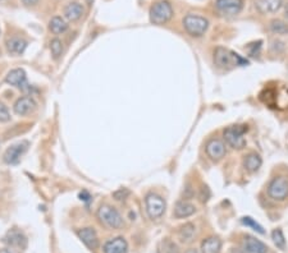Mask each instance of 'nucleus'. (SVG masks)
Segmentation results:
<instances>
[{"instance_id":"f257e3e1","label":"nucleus","mask_w":288,"mask_h":253,"mask_svg":"<svg viewBox=\"0 0 288 253\" xmlns=\"http://www.w3.org/2000/svg\"><path fill=\"white\" fill-rule=\"evenodd\" d=\"M96 216H98V220L100 221V224L104 225L108 229L117 230L121 229V227L125 225L122 215L119 214V211H118L117 209H114V207L110 206V205H102V206L98 209Z\"/></svg>"},{"instance_id":"f03ea898","label":"nucleus","mask_w":288,"mask_h":253,"mask_svg":"<svg viewBox=\"0 0 288 253\" xmlns=\"http://www.w3.org/2000/svg\"><path fill=\"white\" fill-rule=\"evenodd\" d=\"M247 132V125H231L224 131V142L229 146V147L234 148V150H241L246 146V138H245V133Z\"/></svg>"},{"instance_id":"7ed1b4c3","label":"nucleus","mask_w":288,"mask_h":253,"mask_svg":"<svg viewBox=\"0 0 288 253\" xmlns=\"http://www.w3.org/2000/svg\"><path fill=\"white\" fill-rule=\"evenodd\" d=\"M173 17V8L166 0H159L150 8V21L154 24H165Z\"/></svg>"},{"instance_id":"20e7f679","label":"nucleus","mask_w":288,"mask_h":253,"mask_svg":"<svg viewBox=\"0 0 288 253\" xmlns=\"http://www.w3.org/2000/svg\"><path fill=\"white\" fill-rule=\"evenodd\" d=\"M183 27L188 35L194 37H200L205 35L209 27L208 19L196 14H187L183 18Z\"/></svg>"},{"instance_id":"39448f33","label":"nucleus","mask_w":288,"mask_h":253,"mask_svg":"<svg viewBox=\"0 0 288 253\" xmlns=\"http://www.w3.org/2000/svg\"><path fill=\"white\" fill-rule=\"evenodd\" d=\"M214 62L221 68H227L231 67V65L247 64V62L244 58H241L238 54L231 52V50L224 49V47H218L215 50V53H214Z\"/></svg>"},{"instance_id":"423d86ee","label":"nucleus","mask_w":288,"mask_h":253,"mask_svg":"<svg viewBox=\"0 0 288 253\" xmlns=\"http://www.w3.org/2000/svg\"><path fill=\"white\" fill-rule=\"evenodd\" d=\"M268 196L274 201H284L288 198V178L284 175L275 176L268 186Z\"/></svg>"},{"instance_id":"0eeeda50","label":"nucleus","mask_w":288,"mask_h":253,"mask_svg":"<svg viewBox=\"0 0 288 253\" xmlns=\"http://www.w3.org/2000/svg\"><path fill=\"white\" fill-rule=\"evenodd\" d=\"M145 207L149 217L153 220L160 219L165 212V201L156 193H149L145 198Z\"/></svg>"},{"instance_id":"6e6552de","label":"nucleus","mask_w":288,"mask_h":253,"mask_svg":"<svg viewBox=\"0 0 288 253\" xmlns=\"http://www.w3.org/2000/svg\"><path fill=\"white\" fill-rule=\"evenodd\" d=\"M29 141H21V142H17L14 145L9 146L3 155L4 163L8 164V165H17V164H19L22 156L29 150Z\"/></svg>"},{"instance_id":"1a4fd4ad","label":"nucleus","mask_w":288,"mask_h":253,"mask_svg":"<svg viewBox=\"0 0 288 253\" xmlns=\"http://www.w3.org/2000/svg\"><path fill=\"white\" fill-rule=\"evenodd\" d=\"M6 82L23 92H31L32 87L27 81V74L22 68H14L6 75Z\"/></svg>"},{"instance_id":"9d476101","label":"nucleus","mask_w":288,"mask_h":253,"mask_svg":"<svg viewBox=\"0 0 288 253\" xmlns=\"http://www.w3.org/2000/svg\"><path fill=\"white\" fill-rule=\"evenodd\" d=\"M215 7L223 16L233 17L241 13L244 8V0H217Z\"/></svg>"},{"instance_id":"9b49d317","label":"nucleus","mask_w":288,"mask_h":253,"mask_svg":"<svg viewBox=\"0 0 288 253\" xmlns=\"http://www.w3.org/2000/svg\"><path fill=\"white\" fill-rule=\"evenodd\" d=\"M36 101L31 97V96H21L17 98L16 103L13 105V111L16 115L18 116H26L34 113L36 110Z\"/></svg>"},{"instance_id":"f8f14e48","label":"nucleus","mask_w":288,"mask_h":253,"mask_svg":"<svg viewBox=\"0 0 288 253\" xmlns=\"http://www.w3.org/2000/svg\"><path fill=\"white\" fill-rule=\"evenodd\" d=\"M77 237L88 249L96 250L99 248V237H98V233L93 227H81L77 230Z\"/></svg>"},{"instance_id":"ddd939ff","label":"nucleus","mask_w":288,"mask_h":253,"mask_svg":"<svg viewBox=\"0 0 288 253\" xmlns=\"http://www.w3.org/2000/svg\"><path fill=\"white\" fill-rule=\"evenodd\" d=\"M3 242L12 248H21L25 249L27 247V238L21 230L11 229L3 238Z\"/></svg>"},{"instance_id":"4468645a","label":"nucleus","mask_w":288,"mask_h":253,"mask_svg":"<svg viewBox=\"0 0 288 253\" xmlns=\"http://www.w3.org/2000/svg\"><path fill=\"white\" fill-rule=\"evenodd\" d=\"M242 249L246 253H268L269 248L257 238L252 235H245L242 240Z\"/></svg>"},{"instance_id":"2eb2a0df","label":"nucleus","mask_w":288,"mask_h":253,"mask_svg":"<svg viewBox=\"0 0 288 253\" xmlns=\"http://www.w3.org/2000/svg\"><path fill=\"white\" fill-rule=\"evenodd\" d=\"M226 143L221 140H211L206 145V155L213 161H219L226 156Z\"/></svg>"},{"instance_id":"dca6fc26","label":"nucleus","mask_w":288,"mask_h":253,"mask_svg":"<svg viewBox=\"0 0 288 253\" xmlns=\"http://www.w3.org/2000/svg\"><path fill=\"white\" fill-rule=\"evenodd\" d=\"M103 253H128V243L123 237L109 239L103 245Z\"/></svg>"},{"instance_id":"f3484780","label":"nucleus","mask_w":288,"mask_h":253,"mask_svg":"<svg viewBox=\"0 0 288 253\" xmlns=\"http://www.w3.org/2000/svg\"><path fill=\"white\" fill-rule=\"evenodd\" d=\"M255 7L261 14H274L283 7V0H255Z\"/></svg>"},{"instance_id":"a211bd4d","label":"nucleus","mask_w":288,"mask_h":253,"mask_svg":"<svg viewBox=\"0 0 288 253\" xmlns=\"http://www.w3.org/2000/svg\"><path fill=\"white\" fill-rule=\"evenodd\" d=\"M64 17L67 21L69 22H77L82 18L83 13H85V8L78 2H72V3L67 4L64 8Z\"/></svg>"},{"instance_id":"6ab92c4d","label":"nucleus","mask_w":288,"mask_h":253,"mask_svg":"<svg viewBox=\"0 0 288 253\" xmlns=\"http://www.w3.org/2000/svg\"><path fill=\"white\" fill-rule=\"evenodd\" d=\"M7 52L8 54L13 55V57H18V55H22L25 53L27 47V41L22 37H11V39L7 40Z\"/></svg>"},{"instance_id":"aec40b11","label":"nucleus","mask_w":288,"mask_h":253,"mask_svg":"<svg viewBox=\"0 0 288 253\" xmlns=\"http://www.w3.org/2000/svg\"><path fill=\"white\" fill-rule=\"evenodd\" d=\"M196 234V226L195 224H192V222H186V224L181 225L177 230V238L181 243L183 244H188L194 240Z\"/></svg>"},{"instance_id":"412c9836","label":"nucleus","mask_w":288,"mask_h":253,"mask_svg":"<svg viewBox=\"0 0 288 253\" xmlns=\"http://www.w3.org/2000/svg\"><path fill=\"white\" fill-rule=\"evenodd\" d=\"M196 212L195 205L187 201H178L174 206L173 216L176 219H186V217L192 216Z\"/></svg>"},{"instance_id":"4be33fe9","label":"nucleus","mask_w":288,"mask_h":253,"mask_svg":"<svg viewBox=\"0 0 288 253\" xmlns=\"http://www.w3.org/2000/svg\"><path fill=\"white\" fill-rule=\"evenodd\" d=\"M222 240L218 237H208L203 240L200 253H221Z\"/></svg>"},{"instance_id":"5701e85b","label":"nucleus","mask_w":288,"mask_h":253,"mask_svg":"<svg viewBox=\"0 0 288 253\" xmlns=\"http://www.w3.org/2000/svg\"><path fill=\"white\" fill-rule=\"evenodd\" d=\"M261 164H262L261 158H260V155H257L256 153L247 154L244 159L245 169H246L247 171H250V173H255V171L259 170Z\"/></svg>"},{"instance_id":"b1692460","label":"nucleus","mask_w":288,"mask_h":253,"mask_svg":"<svg viewBox=\"0 0 288 253\" xmlns=\"http://www.w3.org/2000/svg\"><path fill=\"white\" fill-rule=\"evenodd\" d=\"M49 30L52 34L62 35L68 30V23L65 22L64 18H62V17H59V16H55L50 19Z\"/></svg>"},{"instance_id":"393cba45","label":"nucleus","mask_w":288,"mask_h":253,"mask_svg":"<svg viewBox=\"0 0 288 253\" xmlns=\"http://www.w3.org/2000/svg\"><path fill=\"white\" fill-rule=\"evenodd\" d=\"M269 30L275 35H288V23L282 19H273L269 23Z\"/></svg>"},{"instance_id":"a878e982","label":"nucleus","mask_w":288,"mask_h":253,"mask_svg":"<svg viewBox=\"0 0 288 253\" xmlns=\"http://www.w3.org/2000/svg\"><path fill=\"white\" fill-rule=\"evenodd\" d=\"M63 42L59 39H53L50 41V53L54 59H59L63 55Z\"/></svg>"},{"instance_id":"bb28decb","label":"nucleus","mask_w":288,"mask_h":253,"mask_svg":"<svg viewBox=\"0 0 288 253\" xmlns=\"http://www.w3.org/2000/svg\"><path fill=\"white\" fill-rule=\"evenodd\" d=\"M272 239H273V242H274V244L277 245V248H279V249H284V248H285V239H284V235H283L282 230H280V229L273 230Z\"/></svg>"},{"instance_id":"cd10ccee","label":"nucleus","mask_w":288,"mask_h":253,"mask_svg":"<svg viewBox=\"0 0 288 253\" xmlns=\"http://www.w3.org/2000/svg\"><path fill=\"white\" fill-rule=\"evenodd\" d=\"M242 224L244 225H246V226H249V227H252V229L255 230V232H257V233H260V234H264V229H262V226L260 224H257L256 221H255L252 217H249V216H246V217H244L242 219Z\"/></svg>"},{"instance_id":"c85d7f7f","label":"nucleus","mask_w":288,"mask_h":253,"mask_svg":"<svg viewBox=\"0 0 288 253\" xmlns=\"http://www.w3.org/2000/svg\"><path fill=\"white\" fill-rule=\"evenodd\" d=\"M163 252L164 253H181L179 252V247L171 239H164L163 242Z\"/></svg>"},{"instance_id":"c756f323","label":"nucleus","mask_w":288,"mask_h":253,"mask_svg":"<svg viewBox=\"0 0 288 253\" xmlns=\"http://www.w3.org/2000/svg\"><path fill=\"white\" fill-rule=\"evenodd\" d=\"M11 119L12 116L11 113H9L8 106L0 101V123H8V121H11Z\"/></svg>"},{"instance_id":"7c9ffc66","label":"nucleus","mask_w":288,"mask_h":253,"mask_svg":"<svg viewBox=\"0 0 288 253\" xmlns=\"http://www.w3.org/2000/svg\"><path fill=\"white\" fill-rule=\"evenodd\" d=\"M130 194V192L127 191V189H119V191H117L114 193V197L117 201H122V199H126V197Z\"/></svg>"},{"instance_id":"2f4dec72","label":"nucleus","mask_w":288,"mask_h":253,"mask_svg":"<svg viewBox=\"0 0 288 253\" xmlns=\"http://www.w3.org/2000/svg\"><path fill=\"white\" fill-rule=\"evenodd\" d=\"M40 0H22V3L25 4L26 7H34L39 3Z\"/></svg>"},{"instance_id":"473e14b6","label":"nucleus","mask_w":288,"mask_h":253,"mask_svg":"<svg viewBox=\"0 0 288 253\" xmlns=\"http://www.w3.org/2000/svg\"><path fill=\"white\" fill-rule=\"evenodd\" d=\"M229 253H246L244 249H239V248H232Z\"/></svg>"},{"instance_id":"72a5a7b5","label":"nucleus","mask_w":288,"mask_h":253,"mask_svg":"<svg viewBox=\"0 0 288 253\" xmlns=\"http://www.w3.org/2000/svg\"><path fill=\"white\" fill-rule=\"evenodd\" d=\"M186 253H200L198 249H195V248H189V249L186 250Z\"/></svg>"},{"instance_id":"f704fd0d","label":"nucleus","mask_w":288,"mask_h":253,"mask_svg":"<svg viewBox=\"0 0 288 253\" xmlns=\"http://www.w3.org/2000/svg\"><path fill=\"white\" fill-rule=\"evenodd\" d=\"M0 253H13L12 250H9L8 248H3V249H0Z\"/></svg>"},{"instance_id":"c9c22d12","label":"nucleus","mask_w":288,"mask_h":253,"mask_svg":"<svg viewBox=\"0 0 288 253\" xmlns=\"http://www.w3.org/2000/svg\"><path fill=\"white\" fill-rule=\"evenodd\" d=\"M93 2H95V0H86V4H87L88 7H91L93 4Z\"/></svg>"},{"instance_id":"e433bc0d","label":"nucleus","mask_w":288,"mask_h":253,"mask_svg":"<svg viewBox=\"0 0 288 253\" xmlns=\"http://www.w3.org/2000/svg\"><path fill=\"white\" fill-rule=\"evenodd\" d=\"M285 17H287V18H288V4H287V6H285Z\"/></svg>"},{"instance_id":"4c0bfd02","label":"nucleus","mask_w":288,"mask_h":253,"mask_svg":"<svg viewBox=\"0 0 288 253\" xmlns=\"http://www.w3.org/2000/svg\"><path fill=\"white\" fill-rule=\"evenodd\" d=\"M0 2H2V0H0Z\"/></svg>"}]
</instances>
